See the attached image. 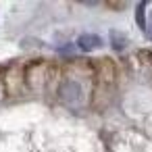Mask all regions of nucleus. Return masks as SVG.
<instances>
[{
    "label": "nucleus",
    "instance_id": "obj_1",
    "mask_svg": "<svg viewBox=\"0 0 152 152\" xmlns=\"http://www.w3.org/2000/svg\"><path fill=\"white\" fill-rule=\"evenodd\" d=\"M58 96H61L65 102L75 104V102L81 98V88H79L77 81H65V83L61 86V90H58Z\"/></svg>",
    "mask_w": 152,
    "mask_h": 152
},
{
    "label": "nucleus",
    "instance_id": "obj_2",
    "mask_svg": "<svg viewBox=\"0 0 152 152\" xmlns=\"http://www.w3.org/2000/svg\"><path fill=\"white\" fill-rule=\"evenodd\" d=\"M77 46H79V50L90 52V50H96V48L102 46V38L96 36V34H83V36L77 38Z\"/></svg>",
    "mask_w": 152,
    "mask_h": 152
},
{
    "label": "nucleus",
    "instance_id": "obj_3",
    "mask_svg": "<svg viewBox=\"0 0 152 152\" xmlns=\"http://www.w3.org/2000/svg\"><path fill=\"white\" fill-rule=\"evenodd\" d=\"M148 38L152 40V15H150V34H148Z\"/></svg>",
    "mask_w": 152,
    "mask_h": 152
}]
</instances>
